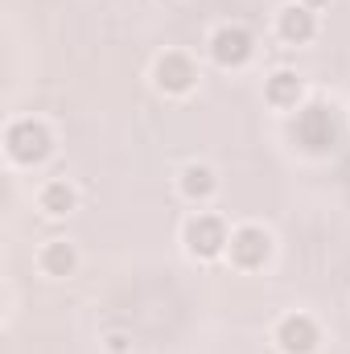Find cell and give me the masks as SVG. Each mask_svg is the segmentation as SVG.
Returning <instances> with one entry per match:
<instances>
[{
    "label": "cell",
    "mask_w": 350,
    "mask_h": 354,
    "mask_svg": "<svg viewBox=\"0 0 350 354\" xmlns=\"http://www.w3.org/2000/svg\"><path fill=\"white\" fill-rule=\"evenodd\" d=\"M272 342H276L280 354H317V346H322V326L309 313H284L276 322Z\"/></svg>",
    "instance_id": "obj_6"
},
{
    "label": "cell",
    "mask_w": 350,
    "mask_h": 354,
    "mask_svg": "<svg viewBox=\"0 0 350 354\" xmlns=\"http://www.w3.org/2000/svg\"><path fill=\"white\" fill-rule=\"evenodd\" d=\"M177 194L185 202H210L219 194V174L206 165V161H190L181 174H177Z\"/></svg>",
    "instance_id": "obj_8"
},
{
    "label": "cell",
    "mask_w": 350,
    "mask_h": 354,
    "mask_svg": "<svg viewBox=\"0 0 350 354\" xmlns=\"http://www.w3.org/2000/svg\"><path fill=\"white\" fill-rule=\"evenodd\" d=\"M37 268H42L46 276H54V280L75 276V268H79V252H75V243H71V239H50V243L37 252Z\"/></svg>",
    "instance_id": "obj_12"
},
{
    "label": "cell",
    "mask_w": 350,
    "mask_h": 354,
    "mask_svg": "<svg viewBox=\"0 0 350 354\" xmlns=\"http://www.w3.org/2000/svg\"><path fill=\"white\" fill-rule=\"evenodd\" d=\"M276 33H280V41H288V46H305V41L317 37V12L293 0V4H284V8L276 12Z\"/></svg>",
    "instance_id": "obj_7"
},
{
    "label": "cell",
    "mask_w": 350,
    "mask_h": 354,
    "mask_svg": "<svg viewBox=\"0 0 350 354\" xmlns=\"http://www.w3.org/2000/svg\"><path fill=\"white\" fill-rule=\"evenodd\" d=\"M103 346H107V354H128V351H132L128 334H120V330H111V334L103 338Z\"/></svg>",
    "instance_id": "obj_13"
},
{
    "label": "cell",
    "mask_w": 350,
    "mask_h": 354,
    "mask_svg": "<svg viewBox=\"0 0 350 354\" xmlns=\"http://www.w3.org/2000/svg\"><path fill=\"white\" fill-rule=\"evenodd\" d=\"M181 243L194 260L210 264L219 256H227V243H231V231L219 214H190L185 227H181Z\"/></svg>",
    "instance_id": "obj_2"
},
{
    "label": "cell",
    "mask_w": 350,
    "mask_h": 354,
    "mask_svg": "<svg viewBox=\"0 0 350 354\" xmlns=\"http://www.w3.org/2000/svg\"><path fill=\"white\" fill-rule=\"evenodd\" d=\"M4 153H8L12 165H42V161L54 153V132H50L42 120L21 115V120H12L8 132H4Z\"/></svg>",
    "instance_id": "obj_1"
},
{
    "label": "cell",
    "mask_w": 350,
    "mask_h": 354,
    "mask_svg": "<svg viewBox=\"0 0 350 354\" xmlns=\"http://www.w3.org/2000/svg\"><path fill=\"white\" fill-rule=\"evenodd\" d=\"M153 87L161 91V95H190V91L198 87V66H194V58L190 54H181V50H165V54H157V62H153Z\"/></svg>",
    "instance_id": "obj_5"
},
{
    "label": "cell",
    "mask_w": 350,
    "mask_h": 354,
    "mask_svg": "<svg viewBox=\"0 0 350 354\" xmlns=\"http://www.w3.org/2000/svg\"><path fill=\"white\" fill-rule=\"evenodd\" d=\"M227 260L239 268V272H260L272 260V235L264 231L260 223H243L231 231V243H227Z\"/></svg>",
    "instance_id": "obj_4"
},
{
    "label": "cell",
    "mask_w": 350,
    "mask_h": 354,
    "mask_svg": "<svg viewBox=\"0 0 350 354\" xmlns=\"http://www.w3.org/2000/svg\"><path fill=\"white\" fill-rule=\"evenodd\" d=\"M75 206H79V194H75V185H71L66 177H50V181L37 189V210L50 214V218H62V214H71Z\"/></svg>",
    "instance_id": "obj_11"
},
{
    "label": "cell",
    "mask_w": 350,
    "mask_h": 354,
    "mask_svg": "<svg viewBox=\"0 0 350 354\" xmlns=\"http://www.w3.org/2000/svg\"><path fill=\"white\" fill-rule=\"evenodd\" d=\"M297 136H301V145H305V149H313V153L330 149V145H334V124H330V111H326V107H309V111L297 120Z\"/></svg>",
    "instance_id": "obj_10"
},
{
    "label": "cell",
    "mask_w": 350,
    "mask_h": 354,
    "mask_svg": "<svg viewBox=\"0 0 350 354\" xmlns=\"http://www.w3.org/2000/svg\"><path fill=\"white\" fill-rule=\"evenodd\" d=\"M297 4H305V8H313V12H322V8H326L330 0H297Z\"/></svg>",
    "instance_id": "obj_14"
},
{
    "label": "cell",
    "mask_w": 350,
    "mask_h": 354,
    "mask_svg": "<svg viewBox=\"0 0 350 354\" xmlns=\"http://www.w3.org/2000/svg\"><path fill=\"white\" fill-rule=\"evenodd\" d=\"M206 50H210L214 66H223V71H239V66H248V62L256 58V37H252L248 25L227 21V25H219V29L210 33Z\"/></svg>",
    "instance_id": "obj_3"
},
{
    "label": "cell",
    "mask_w": 350,
    "mask_h": 354,
    "mask_svg": "<svg viewBox=\"0 0 350 354\" xmlns=\"http://www.w3.org/2000/svg\"><path fill=\"white\" fill-rule=\"evenodd\" d=\"M264 99H268L276 111H293V107H301V99H305V79H301L297 71H276V75H268V83H264Z\"/></svg>",
    "instance_id": "obj_9"
}]
</instances>
